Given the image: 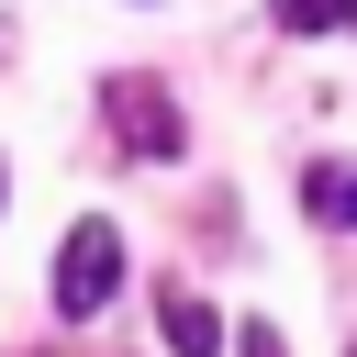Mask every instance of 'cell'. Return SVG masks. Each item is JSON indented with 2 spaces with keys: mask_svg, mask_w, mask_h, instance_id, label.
<instances>
[{
  "mask_svg": "<svg viewBox=\"0 0 357 357\" xmlns=\"http://www.w3.org/2000/svg\"><path fill=\"white\" fill-rule=\"evenodd\" d=\"M100 123H112V145L123 156H178L190 145V123H178V100L145 78V67H123L112 89H100Z\"/></svg>",
  "mask_w": 357,
  "mask_h": 357,
  "instance_id": "obj_1",
  "label": "cell"
},
{
  "mask_svg": "<svg viewBox=\"0 0 357 357\" xmlns=\"http://www.w3.org/2000/svg\"><path fill=\"white\" fill-rule=\"evenodd\" d=\"M112 290H123V234L89 212V223H67V245H56V312H67V324H89Z\"/></svg>",
  "mask_w": 357,
  "mask_h": 357,
  "instance_id": "obj_2",
  "label": "cell"
},
{
  "mask_svg": "<svg viewBox=\"0 0 357 357\" xmlns=\"http://www.w3.org/2000/svg\"><path fill=\"white\" fill-rule=\"evenodd\" d=\"M156 324H167V346H178V357H212V346H223V324H212V301H190L178 279L156 290Z\"/></svg>",
  "mask_w": 357,
  "mask_h": 357,
  "instance_id": "obj_3",
  "label": "cell"
},
{
  "mask_svg": "<svg viewBox=\"0 0 357 357\" xmlns=\"http://www.w3.org/2000/svg\"><path fill=\"white\" fill-rule=\"evenodd\" d=\"M301 212H312L324 234H346V223H357V178H346V167H312V178H301Z\"/></svg>",
  "mask_w": 357,
  "mask_h": 357,
  "instance_id": "obj_4",
  "label": "cell"
},
{
  "mask_svg": "<svg viewBox=\"0 0 357 357\" xmlns=\"http://www.w3.org/2000/svg\"><path fill=\"white\" fill-rule=\"evenodd\" d=\"M268 11H279V33H335L357 0H268Z\"/></svg>",
  "mask_w": 357,
  "mask_h": 357,
  "instance_id": "obj_5",
  "label": "cell"
},
{
  "mask_svg": "<svg viewBox=\"0 0 357 357\" xmlns=\"http://www.w3.org/2000/svg\"><path fill=\"white\" fill-rule=\"evenodd\" d=\"M245 357H290V346H279V335H268V324H245Z\"/></svg>",
  "mask_w": 357,
  "mask_h": 357,
  "instance_id": "obj_6",
  "label": "cell"
},
{
  "mask_svg": "<svg viewBox=\"0 0 357 357\" xmlns=\"http://www.w3.org/2000/svg\"><path fill=\"white\" fill-rule=\"evenodd\" d=\"M0 190H11V178H0Z\"/></svg>",
  "mask_w": 357,
  "mask_h": 357,
  "instance_id": "obj_7",
  "label": "cell"
}]
</instances>
